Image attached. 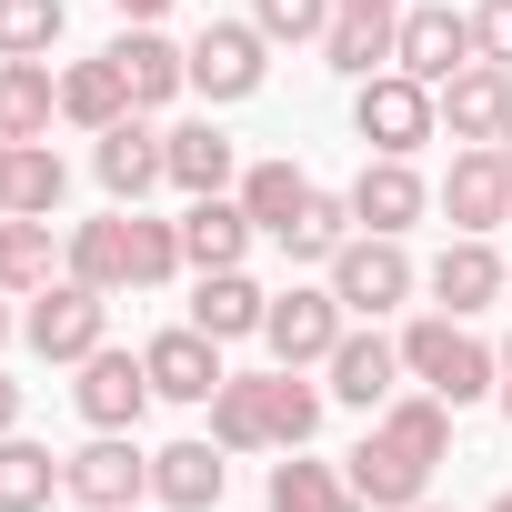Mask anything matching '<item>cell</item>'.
<instances>
[{
	"instance_id": "obj_1",
	"label": "cell",
	"mask_w": 512,
	"mask_h": 512,
	"mask_svg": "<svg viewBox=\"0 0 512 512\" xmlns=\"http://www.w3.org/2000/svg\"><path fill=\"white\" fill-rule=\"evenodd\" d=\"M402 372H412L422 392H442L452 412H472V402H492V392H502V352H492V342H472L452 312H422V322L402 332Z\"/></svg>"
},
{
	"instance_id": "obj_2",
	"label": "cell",
	"mask_w": 512,
	"mask_h": 512,
	"mask_svg": "<svg viewBox=\"0 0 512 512\" xmlns=\"http://www.w3.org/2000/svg\"><path fill=\"white\" fill-rule=\"evenodd\" d=\"M352 131H362L382 161H412L422 141H442V101H432V81H412V71H372V81H352Z\"/></svg>"
},
{
	"instance_id": "obj_3",
	"label": "cell",
	"mask_w": 512,
	"mask_h": 512,
	"mask_svg": "<svg viewBox=\"0 0 512 512\" xmlns=\"http://www.w3.org/2000/svg\"><path fill=\"white\" fill-rule=\"evenodd\" d=\"M322 272H332V302H342L352 322H382V312H402V302H412V282H422V272H412V251H402L392 231H352V241L332 251V262H322Z\"/></svg>"
},
{
	"instance_id": "obj_4",
	"label": "cell",
	"mask_w": 512,
	"mask_h": 512,
	"mask_svg": "<svg viewBox=\"0 0 512 512\" xmlns=\"http://www.w3.org/2000/svg\"><path fill=\"white\" fill-rule=\"evenodd\" d=\"M21 342L41 352V362H91L101 342H111V292H91V282H51V292H31V312H21Z\"/></svg>"
},
{
	"instance_id": "obj_5",
	"label": "cell",
	"mask_w": 512,
	"mask_h": 512,
	"mask_svg": "<svg viewBox=\"0 0 512 512\" xmlns=\"http://www.w3.org/2000/svg\"><path fill=\"white\" fill-rule=\"evenodd\" d=\"M61 492L81 512H141L151 502V452L131 432H91L81 452H61Z\"/></svg>"
},
{
	"instance_id": "obj_6",
	"label": "cell",
	"mask_w": 512,
	"mask_h": 512,
	"mask_svg": "<svg viewBox=\"0 0 512 512\" xmlns=\"http://www.w3.org/2000/svg\"><path fill=\"white\" fill-rule=\"evenodd\" d=\"M342 332H352V312L332 302V282H322V292L292 282V292H272V312H262V352H272L282 372H322Z\"/></svg>"
},
{
	"instance_id": "obj_7",
	"label": "cell",
	"mask_w": 512,
	"mask_h": 512,
	"mask_svg": "<svg viewBox=\"0 0 512 512\" xmlns=\"http://www.w3.org/2000/svg\"><path fill=\"white\" fill-rule=\"evenodd\" d=\"M71 372H81V382H71V402H81V422H91V432H141V412L161 402V392H151V362H141V352H121V342H101V352H91V362H71Z\"/></svg>"
},
{
	"instance_id": "obj_8",
	"label": "cell",
	"mask_w": 512,
	"mask_h": 512,
	"mask_svg": "<svg viewBox=\"0 0 512 512\" xmlns=\"http://www.w3.org/2000/svg\"><path fill=\"white\" fill-rule=\"evenodd\" d=\"M422 292H432V312L472 322V312H492V302L512 292V262L492 251V231H452V241H442V262L422 272Z\"/></svg>"
},
{
	"instance_id": "obj_9",
	"label": "cell",
	"mask_w": 512,
	"mask_h": 512,
	"mask_svg": "<svg viewBox=\"0 0 512 512\" xmlns=\"http://www.w3.org/2000/svg\"><path fill=\"white\" fill-rule=\"evenodd\" d=\"M482 51H472V11H452V0H412L402 11V31H392V71H412V81H452V71H472Z\"/></svg>"
},
{
	"instance_id": "obj_10",
	"label": "cell",
	"mask_w": 512,
	"mask_h": 512,
	"mask_svg": "<svg viewBox=\"0 0 512 512\" xmlns=\"http://www.w3.org/2000/svg\"><path fill=\"white\" fill-rule=\"evenodd\" d=\"M262 71H272V41L251 31V21H211V31L191 41V91H201L211 111L251 101V91H262Z\"/></svg>"
},
{
	"instance_id": "obj_11",
	"label": "cell",
	"mask_w": 512,
	"mask_h": 512,
	"mask_svg": "<svg viewBox=\"0 0 512 512\" xmlns=\"http://www.w3.org/2000/svg\"><path fill=\"white\" fill-rule=\"evenodd\" d=\"M111 71L131 81V111H171V101L191 91V51H181L161 21H121V41H111Z\"/></svg>"
},
{
	"instance_id": "obj_12",
	"label": "cell",
	"mask_w": 512,
	"mask_h": 512,
	"mask_svg": "<svg viewBox=\"0 0 512 512\" xmlns=\"http://www.w3.org/2000/svg\"><path fill=\"white\" fill-rule=\"evenodd\" d=\"M91 171H101V191L121 201V211H141L161 181H171V151H161V131L131 111V121H111V131H91Z\"/></svg>"
},
{
	"instance_id": "obj_13",
	"label": "cell",
	"mask_w": 512,
	"mask_h": 512,
	"mask_svg": "<svg viewBox=\"0 0 512 512\" xmlns=\"http://www.w3.org/2000/svg\"><path fill=\"white\" fill-rule=\"evenodd\" d=\"M322 372H332L322 392H332V402H352V412H382V402H392V392L412 382V372H402V342H382V322H362V332H342Z\"/></svg>"
},
{
	"instance_id": "obj_14",
	"label": "cell",
	"mask_w": 512,
	"mask_h": 512,
	"mask_svg": "<svg viewBox=\"0 0 512 512\" xmlns=\"http://www.w3.org/2000/svg\"><path fill=\"white\" fill-rule=\"evenodd\" d=\"M432 201L452 211V231H492V221H512V161H502L492 141H462Z\"/></svg>"
},
{
	"instance_id": "obj_15",
	"label": "cell",
	"mask_w": 512,
	"mask_h": 512,
	"mask_svg": "<svg viewBox=\"0 0 512 512\" xmlns=\"http://www.w3.org/2000/svg\"><path fill=\"white\" fill-rule=\"evenodd\" d=\"M141 362H151V392L161 402H211L231 372H221V342L201 332V322H171V332H151L141 342Z\"/></svg>"
},
{
	"instance_id": "obj_16",
	"label": "cell",
	"mask_w": 512,
	"mask_h": 512,
	"mask_svg": "<svg viewBox=\"0 0 512 512\" xmlns=\"http://www.w3.org/2000/svg\"><path fill=\"white\" fill-rule=\"evenodd\" d=\"M221 492H231V452H221L211 432L151 452V502H161V512H221Z\"/></svg>"
},
{
	"instance_id": "obj_17",
	"label": "cell",
	"mask_w": 512,
	"mask_h": 512,
	"mask_svg": "<svg viewBox=\"0 0 512 512\" xmlns=\"http://www.w3.org/2000/svg\"><path fill=\"white\" fill-rule=\"evenodd\" d=\"M432 101H442V141H502V121H512V71H502V61H472V71H452Z\"/></svg>"
},
{
	"instance_id": "obj_18",
	"label": "cell",
	"mask_w": 512,
	"mask_h": 512,
	"mask_svg": "<svg viewBox=\"0 0 512 512\" xmlns=\"http://www.w3.org/2000/svg\"><path fill=\"white\" fill-rule=\"evenodd\" d=\"M251 241H262V231H251L241 191H201V201L181 211V262H191V272H241Z\"/></svg>"
},
{
	"instance_id": "obj_19",
	"label": "cell",
	"mask_w": 512,
	"mask_h": 512,
	"mask_svg": "<svg viewBox=\"0 0 512 512\" xmlns=\"http://www.w3.org/2000/svg\"><path fill=\"white\" fill-rule=\"evenodd\" d=\"M422 211H432V181H422L412 161H382V151H372V161H362V181H352V221H362V231H392V241H402V231H412Z\"/></svg>"
},
{
	"instance_id": "obj_20",
	"label": "cell",
	"mask_w": 512,
	"mask_h": 512,
	"mask_svg": "<svg viewBox=\"0 0 512 512\" xmlns=\"http://www.w3.org/2000/svg\"><path fill=\"white\" fill-rule=\"evenodd\" d=\"M61 272H71V282H91V292H111V302L131 292V211H121V201H111L101 221H71Z\"/></svg>"
},
{
	"instance_id": "obj_21",
	"label": "cell",
	"mask_w": 512,
	"mask_h": 512,
	"mask_svg": "<svg viewBox=\"0 0 512 512\" xmlns=\"http://www.w3.org/2000/svg\"><path fill=\"white\" fill-rule=\"evenodd\" d=\"M342 482L372 502V512H412L422 492H432V462H412L402 442H382V432H362V452L342 462Z\"/></svg>"
},
{
	"instance_id": "obj_22",
	"label": "cell",
	"mask_w": 512,
	"mask_h": 512,
	"mask_svg": "<svg viewBox=\"0 0 512 512\" xmlns=\"http://www.w3.org/2000/svg\"><path fill=\"white\" fill-rule=\"evenodd\" d=\"M161 151H171V191H191V201L241 181V151H231V131H221V121H171V131H161Z\"/></svg>"
},
{
	"instance_id": "obj_23",
	"label": "cell",
	"mask_w": 512,
	"mask_h": 512,
	"mask_svg": "<svg viewBox=\"0 0 512 512\" xmlns=\"http://www.w3.org/2000/svg\"><path fill=\"white\" fill-rule=\"evenodd\" d=\"M372 432H382V442H402V452H412V462H432V472L452 462V402H442V392H422V382H412V392H392V402L372 412Z\"/></svg>"
},
{
	"instance_id": "obj_24",
	"label": "cell",
	"mask_w": 512,
	"mask_h": 512,
	"mask_svg": "<svg viewBox=\"0 0 512 512\" xmlns=\"http://www.w3.org/2000/svg\"><path fill=\"white\" fill-rule=\"evenodd\" d=\"M201 412H211V442L221 452H272V372H231Z\"/></svg>"
},
{
	"instance_id": "obj_25",
	"label": "cell",
	"mask_w": 512,
	"mask_h": 512,
	"mask_svg": "<svg viewBox=\"0 0 512 512\" xmlns=\"http://www.w3.org/2000/svg\"><path fill=\"white\" fill-rule=\"evenodd\" d=\"M262 312H272V292L251 272H201V292H191V322L211 342H262Z\"/></svg>"
},
{
	"instance_id": "obj_26",
	"label": "cell",
	"mask_w": 512,
	"mask_h": 512,
	"mask_svg": "<svg viewBox=\"0 0 512 512\" xmlns=\"http://www.w3.org/2000/svg\"><path fill=\"white\" fill-rule=\"evenodd\" d=\"M51 282H61V241H51V221L0 211V292L31 302V292H51Z\"/></svg>"
},
{
	"instance_id": "obj_27",
	"label": "cell",
	"mask_w": 512,
	"mask_h": 512,
	"mask_svg": "<svg viewBox=\"0 0 512 512\" xmlns=\"http://www.w3.org/2000/svg\"><path fill=\"white\" fill-rule=\"evenodd\" d=\"M231 191H241V211H251V231H272V241H282V231L302 221V201H312L322 181H312L302 161H251V171H241Z\"/></svg>"
},
{
	"instance_id": "obj_28",
	"label": "cell",
	"mask_w": 512,
	"mask_h": 512,
	"mask_svg": "<svg viewBox=\"0 0 512 512\" xmlns=\"http://www.w3.org/2000/svg\"><path fill=\"white\" fill-rule=\"evenodd\" d=\"M51 111H61L51 61H0V141H51Z\"/></svg>"
},
{
	"instance_id": "obj_29",
	"label": "cell",
	"mask_w": 512,
	"mask_h": 512,
	"mask_svg": "<svg viewBox=\"0 0 512 512\" xmlns=\"http://www.w3.org/2000/svg\"><path fill=\"white\" fill-rule=\"evenodd\" d=\"M61 502V452L31 432H0V512H51Z\"/></svg>"
},
{
	"instance_id": "obj_30",
	"label": "cell",
	"mask_w": 512,
	"mask_h": 512,
	"mask_svg": "<svg viewBox=\"0 0 512 512\" xmlns=\"http://www.w3.org/2000/svg\"><path fill=\"white\" fill-rule=\"evenodd\" d=\"M61 121H81V131H111V121H131V81L111 71V51L61 71Z\"/></svg>"
},
{
	"instance_id": "obj_31",
	"label": "cell",
	"mask_w": 512,
	"mask_h": 512,
	"mask_svg": "<svg viewBox=\"0 0 512 512\" xmlns=\"http://www.w3.org/2000/svg\"><path fill=\"white\" fill-rule=\"evenodd\" d=\"M352 231H362V221H352V191H312V201H302V221L282 231V251H292V262H332Z\"/></svg>"
},
{
	"instance_id": "obj_32",
	"label": "cell",
	"mask_w": 512,
	"mask_h": 512,
	"mask_svg": "<svg viewBox=\"0 0 512 512\" xmlns=\"http://www.w3.org/2000/svg\"><path fill=\"white\" fill-rule=\"evenodd\" d=\"M61 201H71V171H61V151H51V141H21V161H11V211H31V221H61Z\"/></svg>"
},
{
	"instance_id": "obj_33",
	"label": "cell",
	"mask_w": 512,
	"mask_h": 512,
	"mask_svg": "<svg viewBox=\"0 0 512 512\" xmlns=\"http://www.w3.org/2000/svg\"><path fill=\"white\" fill-rule=\"evenodd\" d=\"M61 31H71L61 0H0V61H51Z\"/></svg>"
},
{
	"instance_id": "obj_34",
	"label": "cell",
	"mask_w": 512,
	"mask_h": 512,
	"mask_svg": "<svg viewBox=\"0 0 512 512\" xmlns=\"http://www.w3.org/2000/svg\"><path fill=\"white\" fill-rule=\"evenodd\" d=\"M392 31H402V21H332V31H322V61H332L342 81H372V71H392Z\"/></svg>"
},
{
	"instance_id": "obj_35",
	"label": "cell",
	"mask_w": 512,
	"mask_h": 512,
	"mask_svg": "<svg viewBox=\"0 0 512 512\" xmlns=\"http://www.w3.org/2000/svg\"><path fill=\"white\" fill-rule=\"evenodd\" d=\"M322 402H332L322 382H302V372L272 362V452H302V442L322 432Z\"/></svg>"
},
{
	"instance_id": "obj_36",
	"label": "cell",
	"mask_w": 512,
	"mask_h": 512,
	"mask_svg": "<svg viewBox=\"0 0 512 512\" xmlns=\"http://www.w3.org/2000/svg\"><path fill=\"white\" fill-rule=\"evenodd\" d=\"M171 272H191V262H181V221L131 211V292H161Z\"/></svg>"
},
{
	"instance_id": "obj_37",
	"label": "cell",
	"mask_w": 512,
	"mask_h": 512,
	"mask_svg": "<svg viewBox=\"0 0 512 512\" xmlns=\"http://www.w3.org/2000/svg\"><path fill=\"white\" fill-rule=\"evenodd\" d=\"M332 492H342V472H332V462H312V442L272 462V512H322Z\"/></svg>"
},
{
	"instance_id": "obj_38",
	"label": "cell",
	"mask_w": 512,
	"mask_h": 512,
	"mask_svg": "<svg viewBox=\"0 0 512 512\" xmlns=\"http://www.w3.org/2000/svg\"><path fill=\"white\" fill-rule=\"evenodd\" d=\"M251 31H262V41H312L322 51V31H332V0H251Z\"/></svg>"
},
{
	"instance_id": "obj_39",
	"label": "cell",
	"mask_w": 512,
	"mask_h": 512,
	"mask_svg": "<svg viewBox=\"0 0 512 512\" xmlns=\"http://www.w3.org/2000/svg\"><path fill=\"white\" fill-rule=\"evenodd\" d=\"M472 51L512 71V0H482V11H472Z\"/></svg>"
},
{
	"instance_id": "obj_40",
	"label": "cell",
	"mask_w": 512,
	"mask_h": 512,
	"mask_svg": "<svg viewBox=\"0 0 512 512\" xmlns=\"http://www.w3.org/2000/svg\"><path fill=\"white\" fill-rule=\"evenodd\" d=\"M412 0H332V21H402Z\"/></svg>"
},
{
	"instance_id": "obj_41",
	"label": "cell",
	"mask_w": 512,
	"mask_h": 512,
	"mask_svg": "<svg viewBox=\"0 0 512 512\" xmlns=\"http://www.w3.org/2000/svg\"><path fill=\"white\" fill-rule=\"evenodd\" d=\"M0 432H21V382L0 372Z\"/></svg>"
},
{
	"instance_id": "obj_42",
	"label": "cell",
	"mask_w": 512,
	"mask_h": 512,
	"mask_svg": "<svg viewBox=\"0 0 512 512\" xmlns=\"http://www.w3.org/2000/svg\"><path fill=\"white\" fill-rule=\"evenodd\" d=\"M111 11H121V21H161V11H171V0H111Z\"/></svg>"
},
{
	"instance_id": "obj_43",
	"label": "cell",
	"mask_w": 512,
	"mask_h": 512,
	"mask_svg": "<svg viewBox=\"0 0 512 512\" xmlns=\"http://www.w3.org/2000/svg\"><path fill=\"white\" fill-rule=\"evenodd\" d=\"M11 161H21V141H0V211H11Z\"/></svg>"
},
{
	"instance_id": "obj_44",
	"label": "cell",
	"mask_w": 512,
	"mask_h": 512,
	"mask_svg": "<svg viewBox=\"0 0 512 512\" xmlns=\"http://www.w3.org/2000/svg\"><path fill=\"white\" fill-rule=\"evenodd\" d=\"M322 512H372V502H362V492H352V482H342V492H332V502H322Z\"/></svg>"
},
{
	"instance_id": "obj_45",
	"label": "cell",
	"mask_w": 512,
	"mask_h": 512,
	"mask_svg": "<svg viewBox=\"0 0 512 512\" xmlns=\"http://www.w3.org/2000/svg\"><path fill=\"white\" fill-rule=\"evenodd\" d=\"M502 412H512V342H502Z\"/></svg>"
},
{
	"instance_id": "obj_46",
	"label": "cell",
	"mask_w": 512,
	"mask_h": 512,
	"mask_svg": "<svg viewBox=\"0 0 512 512\" xmlns=\"http://www.w3.org/2000/svg\"><path fill=\"white\" fill-rule=\"evenodd\" d=\"M0 342H11V292H0Z\"/></svg>"
},
{
	"instance_id": "obj_47",
	"label": "cell",
	"mask_w": 512,
	"mask_h": 512,
	"mask_svg": "<svg viewBox=\"0 0 512 512\" xmlns=\"http://www.w3.org/2000/svg\"><path fill=\"white\" fill-rule=\"evenodd\" d=\"M482 512H512V492H492V502H482Z\"/></svg>"
},
{
	"instance_id": "obj_48",
	"label": "cell",
	"mask_w": 512,
	"mask_h": 512,
	"mask_svg": "<svg viewBox=\"0 0 512 512\" xmlns=\"http://www.w3.org/2000/svg\"><path fill=\"white\" fill-rule=\"evenodd\" d=\"M492 151H502V161H512V121H502V141H492Z\"/></svg>"
},
{
	"instance_id": "obj_49",
	"label": "cell",
	"mask_w": 512,
	"mask_h": 512,
	"mask_svg": "<svg viewBox=\"0 0 512 512\" xmlns=\"http://www.w3.org/2000/svg\"><path fill=\"white\" fill-rule=\"evenodd\" d=\"M412 512H442V502H432V492H422V502H412Z\"/></svg>"
}]
</instances>
